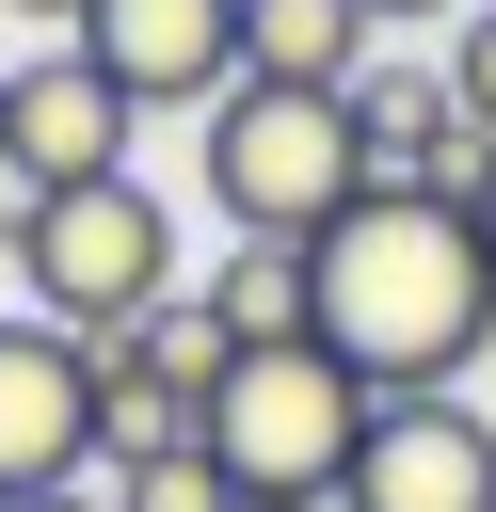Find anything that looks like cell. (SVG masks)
Here are the masks:
<instances>
[{"label":"cell","instance_id":"cell-1","mask_svg":"<svg viewBox=\"0 0 496 512\" xmlns=\"http://www.w3.org/2000/svg\"><path fill=\"white\" fill-rule=\"evenodd\" d=\"M304 288H320V352L368 384V400H448L496 336V256L448 192H352L320 240H304Z\"/></svg>","mask_w":496,"mask_h":512},{"label":"cell","instance_id":"cell-2","mask_svg":"<svg viewBox=\"0 0 496 512\" xmlns=\"http://www.w3.org/2000/svg\"><path fill=\"white\" fill-rule=\"evenodd\" d=\"M192 160H208V208H224L240 240H320V224L368 192L352 96H272V80H224L208 128H192Z\"/></svg>","mask_w":496,"mask_h":512},{"label":"cell","instance_id":"cell-3","mask_svg":"<svg viewBox=\"0 0 496 512\" xmlns=\"http://www.w3.org/2000/svg\"><path fill=\"white\" fill-rule=\"evenodd\" d=\"M192 448L224 464V496H336V480H352V448H368V384H352L320 336L240 352V368L208 384Z\"/></svg>","mask_w":496,"mask_h":512},{"label":"cell","instance_id":"cell-4","mask_svg":"<svg viewBox=\"0 0 496 512\" xmlns=\"http://www.w3.org/2000/svg\"><path fill=\"white\" fill-rule=\"evenodd\" d=\"M16 272H32V320L96 352V336H128V320H160V304H176V208H160L144 176L32 192V240H16Z\"/></svg>","mask_w":496,"mask_h":512},{"label":"cell","instance_id":"cell-5","mask_svg":"<svg viewBox=\"0 0 496 512\" xmlns=\"http://www.w3.org/2000/svg\"><path fill=\"white\" fill-rule=\"evenodd\" d=\"M336 512H496V416L448 400H368V448L336 480Z\"/></svg>","mask_w":496,"mask_h":512},{"label":"cell","instance_id":"cell-6","mask_svg":"<svg viewBox=\"0 0 496 512\" xmlns=\"http://www.w3.org/2000/svg\"><path fill=\"white\" fill-rule=\"evenodd\" d=\"M64 48H80L128 112H208V96L240 80V0H96Z\"/></svg>","mask_w":496,"mask_h":512},{"label":"cell","instance_id":"cell-7","mask_svg":"<svg viewBox=\"0 0 496 512\" xmlns=\"http://www.w3.org/2000/svg\"><path fill=\"white\" fill-rule=\"evenodd\" d=\"M0 176H16V192H96V176H128V96H112L80 48L0 64Z\"/></svg>","mask_w":496,"mask_h":512},{"label":"cell","instance_id":"cell-8","mask_svg":"<svg viewBox=\"0 0 496 512\" xmlns=\"http://www.w3.org/2000/svg\"><path fill=\"white\" fill-rule=\"evenodd\" d=\"M80 464H96V352L0 320V496H80Z\"/></svg>","mask_w":496,"mask_h":512},{"label":"cell","instance_id":"cell-9","mask_svg":"<svg viewBox=\"0 0 496 512\" xmlns=\"http://www.w3.org/2000/svg\"><path fill=\"white\" fill-rule=\"evenodd\" d=\"M368 64H384L368 0H240V80H272V96H352Z\"/></svg>","mask_w":496,"mask_h":512},{"label":"cell","instance_id":"cell-10","mask_svg":"<svg viewBox=\"0 0 496 512\" xmlns=\"http://www.w3.org/2000/svg\"><path fill=\"white\" fill-rule=\"evenodd\" d=\"M208 320H224V352H288V336H320V288H304V240H240L208 288H192Z\"/></svg>","mask_w":496,"mask_h":512},{"label":"cell","instance_id":"cell-11","mask_svg":"<svg viewBox=\"0 0 496 512\" xmlns=\"http://www.w3.org/2000/svg\"><path fill=\"white\" fill-rule=\"evenodd\" d=\"M112 512H240V496H224V464L176 432V448H128V464H112Z\"/></svg>","mask_w":496,"mask_h":512},{"label":"cell","instance_id":"cell-12","mask_svg":"<svg viewBox=\"0 0 496 512\" xmlns=\"http://www.w3.org/2000/svg\"><path fill=\"white\" fill-rule=\"evenodd\" d=\"M448 112L496 144V0H464V16H448Z\"/></svg>","mask_w":496,"mask_h":512},{"label":"cell","instance_id":"cell-13","mask_svg":"<svg viewBox=\"0 0 496 512\" xmlns=\"http://www.w3.org/2000/svg\"><path fill=\"white\" fill-rule=\"evenodd\" d=\"M464 224H480V256H496V144H480V192H464Z\"/></svg>","mask_w":496,"mask_h":512},{"label":"cell","instance_id":"cell-14","mask_svg":"<svg viewBox=\"0 0 496 512\" xmlns=\"http://www.w3.org/2000/svg\"><path fill=\"white\" fill-rule=\"evenodd\" d=\"M400 16H464V0H368V32H400Z\"/></svg>","mask_w":496,"mask_h":512},{"label":"cell","instance_id":"cell-15","mask_svg":"<svg viewBox=\"0 0 496 512\" xmlns=\"http://www.w3.org/2000/svg\"><path fill=\"white\" fill-rule=\"evenodd\" d=\"M16 16H48V32H80V16H96V0H16Z\"/></svg>","mask_w":496,"mask_h":512},{"label":"cell","instance_id":"cell-16","mask_svg":"<svg viewBox=\"0 0 496 512\" xmlns=\"http://www.w3.org/2000/svg\"><path fill=\"white\" fill-rule=\"evenodd\" d=\"M0 512H112V496H0Z\"/></svg>","mask_w":496,"mask_h":512},{"label":"cell","instance_id":"cell-17","mask_svg":"<svg viewBox=\"0 0 496 512\" xmlns=\"http://www.w3.org/2000/svg\"><path fill=\"white\" fill-rule=\"evenodd\" d=\"M240 512H336V496H240Z\"/></svg>","mask_w":496,"mask_h":512}]
</instances>
